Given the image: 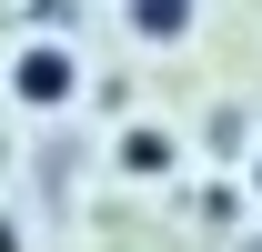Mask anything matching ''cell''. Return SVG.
<instances>
[{
  "instance_id": "obj_1",
  "label": "cell",
  "mask_w": 262,
  "mask_h": 252,
  "mask_svg": "<svg viewBox=\"0 0 262 252\" xmlns=\"http://www.w3.org/2000/svg\"><path fill=\"white\" fill-rule=\"evenodd\" d=\"M10 101H20V111H61V101H81V51H61V40H20V51H10Z\"/></svg>"
},
{
  "instance_id": "obj_2",
  "label": "cell",
  "mask_w": 262,
  "mask_h": 252,
  "mask_svg": "<svg viewBox=\"0 0 262 252\" xmlns=\"http://www.w3.org/2000/svg\"><path fill=\"white\" fill-rule=\"evenodd\" d=\"M121 20H131V40H192V0H121Z\"/></svg>"
},
{
  "instance_id": "obj_3",
  "label": "cell",
  "mask_w": 262,
  "mask_h": 252,
  "mask_svg": "<svg viewBox=\"0 0 262 252\" xmlns=\"http://www.w3.org/2000/svg\"><path fill=\"white\" fill-rule=\"evenodd\" d=\"M121 172H171V131L131 121V131H121Z\"/></svg>"
},
{
  "instance_id": "obj_4",
  "label": "cell",
  "mask_w": 262,
  "mask_h": 252,
  "mask_svg": "<svg viewBox=\"0 0 262 252\" xmlns=\"http://www.w3.org/2000/svg\"><path fill=\"white\" fill-rule=\"evenodd\" d=\"M0 252H20V232H10V222H0Z\"/></svg>"
},
{
  "instance_id": "obj_5",
  "label": "cell",
  "mask_w": 262,
  "mask_h": 252,
  "mask_svg": "<svg viewBox=\"0 0 262 252\" xmlns=\"http://www.w3.org/2000/svg\"><path fill=\"white\" fill-rule=\"evenodd\" d=\"M252 192H262V152H252Z\"/></svg>"
}]
</instances>
